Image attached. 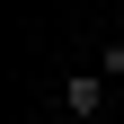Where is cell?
<instances>
[{
  "label": "cell",
  "mask_w": 124,
  "mask_h": 124,
  "mask_svg": "<svg viewBox=\"0 0 124 124\" xmlns=\"http://www.w3.org/2000/svg\"><path fill=\"white\" fill-rule=\"evenodd\" d=\"M106 98H115V80H106V71H71V80H62V106H71V115H98Z\"/></svg>",
  "instance_id": "6da1fadb"
}]
</instances>
